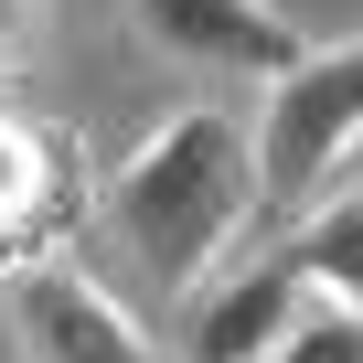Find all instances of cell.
I'll list each match as a JSON object with an SVG mask.
<instances>
[{"instance_id":"6da1fadb","label":"cell","mask_w":363,"mask_h":363,"mask_svg":"<svg viewBox=\"0 0 363 363\" xmlns=\"http://www.w3.org/2000/svg\"><path fill=\"white\" fill-rule=\"evenodd\" d=\"M246 203H257V150H246V128H235L225 107L160 118V128L118 160V182H107V225L139 246V267H150L160 289H193V278L235 246Z\"/></svg>"},{"instance_id":"9c48e42d","label":"cell","mask_w":363,"mask_h":363,"mask_svg":"<svg viewBox=\"0 0 363 363\" xmlns=\"http://www.w3.org/2000/svg\"><path fill=\"white\" fill-rule=\"evenodd\" d=\"M22 43H33V0H0V65H11Z\"/></svg>"},{"instance_id":"5b68a950","label":"cell","mask_w":363,"mask_h":363,"mask_svg":"<svg viewBox=\"0 0 363 363\" xmlns=\"http://www.w3.org/2000/svg\"><path fill=\"white\" fill-rule=\"evenodd\" d=\"M289 310H299V267L289 257H246L182 310V363H267Z\"/></svg>"},{"instance_id":"7a4b0ae2","label":"cell","mask_w":363,"mask_h":363,"mask_svg":"<svg viewBox=\"0 0 363 363\" xmlns=\"http://www.w3.org/2000/svg\"><path fill=\"white\" fill-rule=\"evenodd\" d=\"M352 150H363V43L278 65L257 118V203H310Z\"/></svg>"},{"instance_id":"3957f363","label":"cell","mask_w":363,"mask_h":363,"mask_svg":"<svg viewBox=\"0 0 363 363\" xmlns=\"http://www.w3.org/2000/svg\"><path fill=\"white\" fill-rule=\"evenodd\" d=\"M11 331H22V363H171L118 289H96L75 257H22L11 278Z\"/></svg>"},{"instance_id":"ba28073f","label":"cell","mask_w":363,"mask_h":363,"mask_svg":"<svg viewBox=\"0 0 363 363\" xmlns=\"http://www.w3.org/2000/svg\"><path fill=\"white\" fill-rule=\"evenodd\" d=\"M267 363H363V299L299 289V310H289V331L267 342Z\"/></svg>"},{"instance_id":"52a82bcc","label":"cell","mask_w":363,"mask_h":363,"mask_svg":"<svg viewBox=\"0 0 363 363\" xmlns=\"http://www.w3.org/2000/svg\"><path fill=\"white\" fill-rule=\"evenodd\" d=\"M289 267H299V289L363 299V193H310L299 235H289Z\"/></svg>"},{"instance_id":"277c9868","label":"cell","mask_w":363,"mask_h":363,"mask_svg":"<svg viewBox=\"0 0 363 363\" xmlns=\"http://www.w3.org/2000/svg\"><path fill=\"white\" fill-rule=\"evenodd\" d=\"M139 33L171 65H203V75H278L299 65V22L267 11V0H139Z\"/></svg>"},{"instance_id":"8992f818","label":"cell","mask_w":363,"mask_h":363,"mask_svg":"<svg viewBox=\"0 0 363 363\" xmlns=\"http://www.w3.org/2000/svg\"><path fill=\"white\" fill-rule=\"evenodd\" d=\"M54 160L65 150L43 128L0 118V257H33V235H54V214H65V171Z\"/></svg>"}]
</instances>
